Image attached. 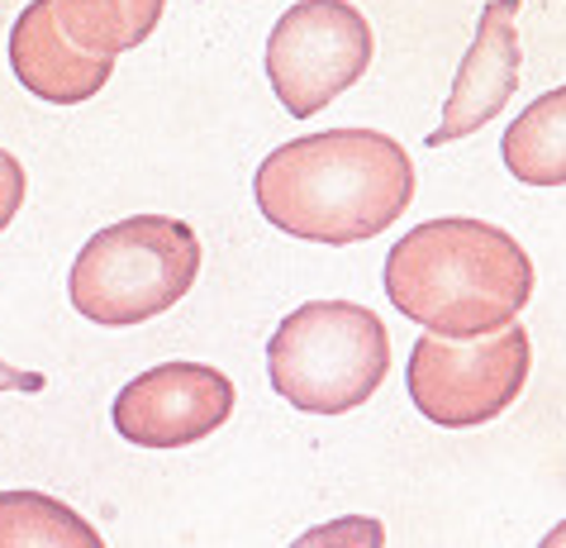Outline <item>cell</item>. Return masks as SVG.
I'll use <instances>...</instances> for the list:
<instances>
[{
  "label": "cell",
  "mask_w": 566,
  "mask_h": 548,
  "mask_svg": "<svg viewBox=\"0 0 566 548\" xmlns=\"http://www.w3.org/2000/svg\"><path fill=\"white\" fill-rule=\"evenodd\" d=\"M0 548H105V539L53 496L0 492Z\"/></svg>",
  "instance_id": "obj_12"
},
{
  "label": "cell",
  "mask_w": 566,
  "mask_h": 548,
  "mask_svg": "<svg viewBox=\"0 0 566 548\" xmlns=\"http://www.w3.org/2000/svg\"><path fill=\"white\" fill-rule=\"evenodd\" d=\"M200 239L186 219L171 215H134L76 254L67 272V301L76 316L105 329H129L167 316L200 277Z\"/></svg>",
  "instance_id": "obj_3"
},
{
  "label": "cell",
  "mask_w": 566,
  "mask_h": 548,
  "mask_svg": "<svg viewBox=\"0 0 566 548\" xmlns=\"http://www.w3.org/2000/svg\"><path fill=\"white\" fill-rule=\"evenodd\" d=\"M371 24L348 0H301L272 24L266 82L286 115L310 120L371 68Z\"/></svg>",
  "instance_id": "obj_6"
},
{
  "label": "cell",
  "mask_w": 566,
  "mask_h": 548,
  "mask_svg": "<svg viewBox=\"0 0 566 548\" xmlns=\"http://www.w3.org/2000/svg\"><path fill=\"white\" fill-rule=\"evenodd\" d=\"M386 296L405 320L443 339L495 334L533 296V262L510 229L485 219H423L386 254Z\"/></svg>",
  "instance_id": "obj_2"
},
{
  "label": "cell",
  "mask_w": 566,
  "mask_h": 548,
  "mask_svg": "<svg viewBox=\"0 0 566 548\" xmlns=\"http://www.w3.org/2000/svg\"><path fill=\"white\" fill-rule=\"evenodd\" d=\"M524 0H491L481 10V24H476V39L471 49L462 53V68L452 76V91H448V105H443V120L438 130L429 134V148H443V144H458V138L476 134L481 124H491L495 115H505V105L514 101V86H518V29H514V14Z\"/></svg>",
  "instance_id": "obj_8"
},
{
  "label": "cell",
  "mask_w": 566,
  "mask_h": 548,
  "mask_svg": "<svg viewBox=\"0 0 566 548\" xmlns=\"http://www.w3.org/2000/svg\"><path fill=\"white\" fill-rule=\"evenodd\" d=\"M0 391H43V378L39 372H14L0 363Z\"/></svg>",
  "instance_id": "obj_15"
},
{
  "label": "cell",
  "mask_w": 566,
  "mask_h": 548,
  "mask_svg": "<svg viewBox=\"0 0 566 548\" xmlns=\"http://www.w3.org/2000/svg\"><path fill=\"white\" fill-rule=\"evenodd\" d=\"M314 544H386V529L381 520H334V525H319L301 535V548H314Z\"/></svg>",
  "instance_id": "obj_13"
},
{
  "label": "cell",
  "mask_w": 566,
  "mask_h": 548,
  "mask_svg": "<svg viewBox=\"0 0 566 548\" xmlns=\"http://www.w3.org/2000/svg\"><path fill=\"white\" fill-rule=\"evenodd\" d=\"M10 68L29 96L49 105H82L115 76V58H96L62 34L53 0H29L10 29Z\"/></svg>",
  "instance_id": "obj_9"
},
{
  "label": "cell",
  "mask_w": 566,
  "mask_h": 548,
  "mask_svg": "<svg viewBox=\"0 0 566 548\" xmlns=\"http://www.w3.org/2000/svg\"><path fill=\"white\" fill-rule=\"evenodd\" d=\"M390 372V334L357 301H310L291 310L266 343V378L305 415H348Z\"/></svg>",
  "instance_id": "obj_4"
},
{
  "label": "cell",
  "mask_w": 566,
  "mask_h": 548,
  "mask_svg": "<svg viewBox=\"0 0 566 548\" xmlns=\"http://www.w3.org/2000/svg\"><path fill=\"white\" fill-rule=\"evenodd\" d=\"M500 153H505L514 182L543 186V192L566 186V86L518 110L505 138H500Z\"/></svg>",
  "instance_id": "obj_10"
},
{
  "label": "cell",
  "mask_w": 566,
  "mask_h": 548,
  "mask_svg": "<svg viewBox=\"0 0 566 548\" xmlns=\"http://www.w3.org/2000/svg\"><path fill=\"white\" fill-rule=\"evenodd\" d=\"M57 24L76 49L96 58H119L153 39L167 0H53Z\"/></svg>",
  "instance_id": "obj_11"
},
{
  "label": "cell",
  "mask_w": 566,
  "mask_h": 548,
  "mask_svg": "<svg viewBox=\"0 0 566 548\" xmlns=\"http://www.w3.org/2000/svg\"><path fill=\"white\" fill-rule=\"evenodd\" d=\"M24 192H29V182H24L20 158L0 148V234L14 225V215H20V206H24Z\"/></svg>",
  "instance_id": "obj_14"
},
{
  "label": "cell",
  "mask_w": 566,
  "mask_h": 548,
  "mask_svg": "<svg viewBox=\"0 0 566 548\" xmlns=\"http://www.w3.org/2000/svg\"><path fill=\"white\" fill-rule=\"evenodd\" d=\"M543 548H566V520H562V525L553 529V535H547V539H543Z\"/></svg>",
  "instance_id": "obj_16"
},
{
  "label": "cell",
  "mask_w": 566,
  "mask_h": 548,
  "mask_svg": "<svg viewBox=\"0 0 566 548\" xmlns=\"http://www.w3.org/2000/svg\"><path fill=\"white\" fill-rule=\"evenodd\" d=\"M253 196L266 225L291 239L361 244L410 210L415 163L381 130H324L266 153Z\"/></svg>",
  "instance_id": "obj_1"
},
{
  "label": "cell",
  "mask_w": 566,
  "mask_h": 548,
  "mask_svg": "<svg viewBox=\"0 0 566 548\" xmlns=\"http://www.w3.org/2000/svg\"><path fill=\"white\" fill-rule=\"evenodd\" d=\"M533 368V343L524 324H505L495 334L476 339H415L410 363H405V386L423 420L443 430L491 425L518 401Z\"/></svg>",
  "instance_id": "obj_5"
},
{
  "label": "cell",
  "mask_w": 566,
  "mask_h": 548,
  "mask_svg": "<svg viewBox=\"0 0 566 548\" xmlns=\"http://www.w3.org/2000/svg\"><path fill=\"white\" fill-rule=\"evenodd\" d=\"M233 415V382L210 363H163L115 396V430L138 448H186Z\"/></svg>",
  "instance_id": "obj_7"
}]
</instances>
